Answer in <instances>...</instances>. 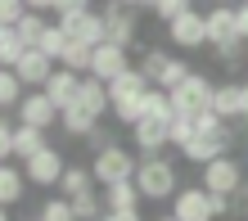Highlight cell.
<instances>
[{"mask_svg": "<svg viewBox=\"0 0 248 221\" xmlns=\"http://www.w3.org/2000/svg\"><path fill=\"white\" fill-rule=\"evenodd\" d=\"M149 77H144L140 68H126V72H118V77L108 81V99H113V117H118L122 126H136L140 122V95L149 91Z\"/></svg>", "mask_w": 248, "mask_h": 221, "instance_id": "obj_1", "label": "cell"}, {"mask_svg": "<svg viewBox=\"0 0 248 221\" xmlns=\"http://www.w3.org/2000/svg\"><path fill=\"white\" fill-rule=\"evenodd\" d=\"M136 185H140V194L149 203H163V199L176 194V167H171L163 154H149V158H140V167H136Z\"/></svg>", "mask_w": 248, "mask_h": 221, "instance_id": "obj_2", "label": "cell"}, {"mask_svg": "<svg viewBox=\"0 0 248 221\" xmlns=\"http://www.w3.org/2000/svg\"><path fill=\"white\" fill-rule=\"evenodd\" d=\"M230 144H235V126H230V122H212V126H199L194 131V140H189L185 144V158H189V163H212V158H221V154H230Z\"/></svg>", "mask_w": 248, "mask_h": 221, "instance_id": "obj_3", "label": "cell"}, {"mask_svg": "<svg viewBox=\"0 0 248 221\" xmlns=\"http://www.w3.org/2000/svg\"><path fill=\"white\" fill-rule=\"evenodd\" d=\"M136 167H140V158L131 154V149H122L118 140H113L108 149H99V154H95L91 176H95L99 185H118V181H136Z\"/></svg>", "mask_w": 248, "mask_h": 221, "instance_id": "obj_4", "label": "cell"}, {"mask_svg": "<svg viewBox=\"0 0 248 221\" xmlns=\"http://www.w3.org/2000/svg\"><path fill=\"white\" fill-rule=\"evenodd\" d=\"M171 95V109L185 113V117H199V113H208L212 109V95H217V86L203 77V72H189V77L176 86V91H167Z\"/></svg>", "mask_w": 248, "mask_h": 221, "instance_id": "obj_5", "label": "cell"}, {"mask_svg": "<svg viewBox=\"0 0 248 221\" xmlns=\"http://www.w3.org/2000/svg\"><path fill=\"white\" fill-rule=\"evenodd\" d=\"M244 181H248V176H244V167H239L230 154L203 163V189H208V194H239Z\"/></svg>", "mask_w": 248, "mask_h": 221, "instance_id": "obj_6", "label": "cell"}, {"mask_svg": "<svg viewBox=\"0 0 248 221\" xmlns=\"http://www.w3.org/2000/svg\"><path fill=\"white\" fill-rule=\"evenodd\" d=\"M99 14H104V32H108V41H118V46L131 50V41H136V32H140V14H136V5H131V0H108Z\"/></svg>", "mask_w": 248, "mask_h": 221, "instance_id": "obj_7", "label": "cell"}, {"mask_svg": "<svg viewBox=\"0 0 248 221\" xmlns=\"http://www.w3.org/2000/svg\"><path fill=\"white\" fill-rule=\"evenodd\" d=\"M59 27L68 32V41H86V46H99V41H108V32H104V14H95V9L59 14Z\"/></svg>", "mask_w": 248, "mask_h": 221, "instance_id": "obj_8", "label": "cell"}, {"mask_svg": "<svg viewBox=\"0 0 248 221\" xmlns=\"http://www.w3.org/2000/svg\"><path fill=\"white\" fill-rule=\"evenodd\" d=\"M167 41H171V46H181V50H199V46H208V18H203L199 9H185L181 18H171V23H167Z\"/></svg>", "mask_w": 248, "mask_h": 221, "instance_id": "obj_9", "label": "cell"}, {"mask_svg": "<svg viewBox=\"0 0 248 221\" xmlns=\"http://www.w3.org/2000/svg\"><path fill=\"white\" fill-rule=\"evenodd\" d=\"M171 122L167 117H140L136 126H131V140H136V154L140 158H149V154H163L167 144H171Z\"/></svg>", "mask_w": 248, "mask_h": 221, "instance_id": "obj_10", "label": "cell"}, {"mask_svg": "<svg viewBox=\"0 0 248 221\" xmlns=\"http://www.w3.org/2000/svg\"><path fill=\"white\" fill-rule=\"evenodd\" d=\"M171 217H181V221H217V212H212V194L203 185H194V189H176L171 194Z\"/></svg>", "mask_w": 248, "mask_h": 221, "instance_id": "obj_11", "label": "cell"}, {"mask_svg": "<svg viewBox=\"0 0 248 221\" xmlns=\"http://www.w3.org/2000/svg\"><path fill=\"white\" fill-rule=\"evenodd\" d=\"M63 158H59V149L54 144H46L41 154H32L23 163V176H27V185H59V176H63Z\"/></svg>", "mask_w": 248, "mask_h": 221, "instance_id": "obj_12", "label": "cell"}, {"mask_svg": "<svg viewBox=\"0 0 248 221\" xmlns=\"http://www.w3.org/2000/svg\"><path fill=\"white\" fill-rule=\"evenodd\" d=\"M54 68H59V63H54L46 50H36V46H27V50H23V59L14 63V72H18L23 86H32V91H41V86L50 81V72H54Z\"/></svg>", "mask_w": 248, "mask_h": 221, "instance_id": "obj_13", "label": "cell"}, {"mask_svg": "<svg viewBox=\"0 0 248 221\" xmlns=\"http://www.w3.org/2000/svg\"><path fill=\"white\" fill-rule=\"evenodd\" d=\"M131 68V59H126V46H118V41H99L95 54H91V72L99 81H113L118 72Z\"/></svg>", "mask_w": 248, "mask_h": 221, "instance_id": "obj_14", "label": "cell"}, {"mask_svg": "<svg viewBox=\"0 0 248 221\" xmlns=\"http://www.w3.org/2000/svg\"><path fill=\"white\" fill-rule=\"evenodd\" d=\"M18 117H23L27 126H41V131H46V126L59 122V104H54L46 91H27L23 104H18Z\"/></svg>", "mask_w": 248, "mask_h": 221, "instance_id": "obj_15", "label": "cell"}, {"mask_svg": "<svg viewBox=\"0 0 248 221\" xmlns=\"http://www.w3.org/2000/svg\"><path fill=\"white\" fill-rule=\"evenodd\" d=\"M208 46H226V41H244L239 36V18H235V5H212L208 14Z\"/></svg>", "mask_w": 248, "mask_h": 221, "instance_id": "obj_16", "label": "cell"}, {"mask_svg": "<svg viewBox=\"0 0 248 221\" xmlns=\"http://www.w3.org/2000/svg\"><path fill=\"white\" fill-rule=\"evenodd\" d=\"M41 91H46L59 109H68L72 99H77V91H81V72H72V68H63V63H59V68L50 72V81L41 86Z\"/></svg>", "mask_w": 248, "mask_h": 221, "instance_id": "obj_17", "label": "cell"}, {"mask_svg": "<svg viewBox=\"0 0 248 221\" xmlns=\"http://www.w3.org/2000/svg\"><path fill=\"white\" fill-rule=\"evenodd\" d=\"M72 104H81L86 113L104 117V113L113 109V99H108V81H99L95 72H86V77H81V91H77V99H72Z\"/></svg>", "mask_w": 248, "mask_h": 221, "instance_id": "obj_18", "label": "cell"}, {"mask_svg": "<svg viewBox=\"0 0 248 221\" xmlns=\"http://www.w3.org/2000/svg\"><path fill=\"white\" fill-rule=\"evenodd\" d=\"M212 113L221 117V122H244V86H239V81L217 86V95H212Z\"/></svg>", "mask_w": 248, "mask_h": 221, "instance_id": "obj_19", "label": "cell"}, {"mask_svg": "<svg viewBox=\"0 0 248 221\" xmlns=\"http://www.w3.org/2000/svg\"><path fill=\"white\" fill-rule=\"evenodd\" d=\"M140 185L136 181H118V185H104V208H113V212H136L140 208Z\"/></svg>", "mask_w": 248, "mask_h": 221, "instance_id": "obj_20", "label": "cell"}, {"mask_svg": "<svg viewBox=\"0 0 248 221\" xmlns=\"http://www.w3.org/2000/svg\"><path fill=\"white\" fill-rule=\"evenodd\" d=\"M95 122H99V117H95V113H86L81 104L59 109V126L68 131V136H77V140H86V136H91V131H95Z\"/></svg>", "mask_w": 248, "mask_h": 221, "instance_id": "obj_21", "label": "cell"}, {"mask_svg": "<svg viewBox=\"0 0 248 221\" xmlns=\"http://www.w3.org/2000/svg\"><path fill=\"white\" fill-rule=\"evenodd\" d=\"M41 149H46V131H41V126H27V122L14 126V158L27 163V158L41 154Z\"/></svg>", "mask_w": 248, "mask_h": 221, "instance_id": "obj_22", "label": "cell"}, {"mask_svg": "<svg viewBox=\"0 0 248 221\" xmlns=\"http://www.w3.org/2000/svg\"><path fill=\"white\" fill-rule=\"evenodd\" d=\"M140 117H176V109H171V95L163 91V86H149V91L140 95Z\"/></svg>", "mask_w": 248, "mask_h": 221, "instance_id": "obj_23", "label": "cell"}, {"mask_svg": "<svg viewBox=\"0 0 248 221\" xmlns=\"http://www.w3.org/2000/svg\"><path fill=\"white\" fill-rule=\"evenodd\" d=\"M23 189H27V176L14 167V163H0V203H18L23 199Z\"/></svg>", "mask_w": 248, "mask_h": 221, "instance_id": "obj_24", "label": "cell"}, {"mask_svg": "<svg viewBox=\"0 0 248 221\" xmlns=\"http://www.w3.org/2000/svg\"><path fill=\"white\" fill-rule=\"evenodd\" d=\"M86 189H95V176L86 172V167H63L59 194H63V199H77V194H86Z\"/></svg>", "mask_w": 248, "mask_h": 221, "instance_id": "obj_25", "label": "cell"}, {"mask_svg": "<svg viewBox=\"0 0 248 221\" xmlns=\"http://www.w3.org/2000/svg\"><path fill=\"white\" fill-rule=\"evenodd\" d=\"M23 104V77L14 68H0V109H18Z\"/></svg>", "mask_w": 248, "mask_h": 221, "instance_id": "obj_26", "label": "cell"}, {"mask_svg": "<svg viewBox=\"0 0 248 221\" xmlns=\"http://www.w3.org/2000/svg\"><path fill=\"white\" fill-rule=\"evenodd\" d=\"M91 54H95V46H86V41H68L59 63L72 68V72H91Z\"/></svg>", "mask_w": 248, "mask_h": 221, "instance_id": "obj_27", "label": "cell"}, {"mask_svg": "<svg viewBox=\"0 0 248 221\" xmlns=\"http://www.w3.org/2000/svg\"><path fill=\"white\" fill-rule=\"evenodd\" d=\"M72 217H77V221H99V217H104V199H99L95 189L77 194V199H72Z\"/></svg>", "mask_w": 248, "mask_h": 221, "instance_id": "obj_28", "label": "cell"}, {"mask_svg": "<svg viewBox=\"0 0 248 221\" xmlns=\"http://www.w3.org/2000/svg\"><path fill=\"white\" fill-rule=\"evenodd\" d=\"M46 27H50V23H46V18H41V14H36V9H27V14H23V18H18V23H14V32H18V36H23V46H36V41H41V32H46Z\"/></svg>", "mask_w": 248, "mask_h": 221, "instance_id": "obj_29", "label": "cell"}, {"mask_svg": "<svg viewBox=\"0 0 248 221\" xmlns=\"http://www.w3.org/2000/svg\"><path fill=\"white\" fill-rule=\"evenodd\" d=\"M63 46H68V32H63L59 23H54V27H46V32H41V41H36V50H46L54 63L63 59Z\"/></svg>", "mask_w": 248, "mask_h": 221, "instance_id": "obj_30", "label": "cell"}, {"mask_svg": "<svg viewBox=\"0 0 248 221\" xmlns=\"http://www.w3.org/2000/svg\"><path fill=\"white\" fill-rule=\"evenodd\" d=\"M185 77H189V63H185V59H167V68L158 72V81H154V86H163V91H176Z\"/></svg>", "mask_w": 248, "mask_h": 221, "instance_id": "obj_31", "label": "cell"}, {"mask_svg": "<svg viewBox=\"0 0 248 221\" xmlns=\"http://www.w3.org/2000/svg\"><path fill=\"white\" fill-rule=\"evenodd\" d=\"M171 144H176V149H185V144L189 140H194V131H199V122H194V117H185V113H176V117H171Z\"/></svg>", "mask_w": 248, "mask_h": 221, "instance_id": "obj_32", "label": "cell"}, {"mask_svg": "<svg viewBox=\"0 0 248 221\" xmlns=\"http://www.w3.org/2000/svg\"><path fill=\"white\" fill-rule=\"evenodd\" d=\"M23 50H27V46H23V36L9 27V32H5V41H0V68H14V63L23 59Z\"/></svg>", "mask_w": 248, "mask_h": 221, "instance_id": "obj_33", "label": "cell"}, {"mask_svg": "<svg viewBox=\"0 0 248 221\" xmlns=\"http://www.w3.org/2000/svg\"><path fill=\"white\" fill-rule=\"evenodd\" d=\"M41 217L46 221H77L72 217V199H50L46 208H41Z\"/></svg>", "mask_w": 248, "mask_h": 221, "instance_id": "obj_34", "label": "cell"}, {"mask_svg": "<svg viewBox=\"0 0 248 221\" xmlns=\"http://www.w3.org/2000/svg\"><path fill=\"white\" fill-rule=\"evenodd\" d=\"M167 50H149V54H144V63H140V72H144V77H149V81H158V72H163L167 68Z\"/></svg>", "mask_w": 248, "mask_h": 221, "instance_id": "obj_35", "label": "cell"}, {"mask_svg": "<svg viewBox=\"0 0 248 221\" xmlns=\"http://www.w3.org/2000/svg\"><path fill=\"white\" fill-rule=\"evenodd\" d=\"M217 50V59H221L226 68H239L244 63V41H226V46H212Z\"/></svg>", "mask_w": 248, "mask_h": 221, "instance_id": "obj_36", "label": "cell"}, {"mask_svg": "<svg viewBox=\"0 0 248 221\" xmlns=\"http://www.w3.org/2000/svg\"><path fill=\"white\" fill-rule=\"evenodd\" d=\"M185 9H194V5H189V0H158V5H154V14H158V18H163V23L181 18Z\"/></svg>", "mask_w": 248, "mask_h": 221, "instance_id": "obj_37", "label": "cell"}, {"mask_svg": "<svg viewBox=\"0 0 248 221\" xmlns=\"http://www.w3.org/2000/svg\"><path fill=\"white\" fill-rule=\"evenodd\" d=\"M23 14H27V0H0V23L5 27H14Z\"/></svg>", "mask_w": 248, "mask_h": 221, "instance_id": "obj_38", "label": "cell"}, {"mask_svg": "<svg viewBox=\"0 0 248 221\" xmlns=\"http://www.w3.org/2000/svg\"><path fill=\"white\" fill-rule=\"evenodd\" d=\"M9 158H14V126L0 117V163H9Z\"/></svg>", "mask_w": 248, "mask_h": 221, "instance_id": "obj_39", "label": "cell"}, {"mask_svg": "<svg viewBox=\"0 0 248 221\" xmlns=\"http://www.w3.org/2000/svg\"><path fill=\"white\" fill-rule=\"evenodd\" d=\"M86 144H91V149L99 154V149H108V144H113V136H108V131H104V126L95 122V131H91V136H86Z\"/></svg>", "mask_w": 248, "mask_h": 221, "instance_id": "obj_40", "label": "cell"}, {"mask_svg": "<svg viewBox=\"0 0 248 221\" xmlns=\"http://www.w3.org/2000/svg\"><path fill=\"white\" fill-rule=\"evenodd\" d=\"M235 18H239V36L248 41V0H239V5H235Z\"/></svg>", "mask_w": 248, "mask_h": 221, "instance_id": "obj_41", "label": "cell"}, {"mask_svg": "<svg viewBox=\"0 0 248 221\" xmlns=\"http://www.w3.org/2000/svg\"><path fill=\"white\" fill-rule=\"evenodd\" d=\"M99 221H140V208L136 212H113V208H104V217Z\"/></svg>", "mask_w": 248, "mask_h": 221, "instance_id": "obj_42", "label": "cell"}, {"mask_svg": "<svg viewBox=\"0 0 248 221\" xmlns=\"http://www.w3.org/2000/svg\"><path fill=\"white\" fill-rule=\"evenodd\" d=\"M54 9H59V14H72V9H91V5H86V0H59Z\"/></svg>", "mask_w": 248, "mask_h": 221, "instance_id": "obj_43", "label": "cell"}, {"mask_svg": "<svg viewBox=\"0 0 248 221\" xmlns=\"http://www.w3.org/2000/svg\"><path fill=\"white\" fill-rule=\"evenodd\" d=\"M59 0H27V9H36V14H46V9H54Z\"/></svg>", "mask_w": 248, "mask_h": 221, "instance_id": "obj_44", "label": "cell"}, {"mask_svg": "<svg viewBox=\"0 0 248 221\" xmlns=\"http://www.w3.org/2000/svg\"><path fill=\"white\" fill-rule=\"evenodd\" d=\"M244 122H248V86H244Z\"/></svg>", "mask_w": 248, "mask_h": 221, "instance_id": "obj_45", "label": "cell"}, {"mask_svg": "<svg viewBox=\"0 0 248 221\" xmlns=\"http://www.w3.org/2000/svg\"><path fill=\"white\" fill-rule=\"evenodd\" d=\"M154 5H158V0H140V9H154Z\"/></svg>", "mask_w": 248, "mask_h": 221, "instance_id": "obj_46", "label": "cell"}, {"mask_svg": "<svg viewBox=\"0 0 248 221\" xmlns=\"http://www.w3.org/2000/svg\"><path fill=\"white\" fill-rule=\"evenodd\" d=\"M244 212H248V181H244Z\"/></svg>", "mask_w": 248, "mask_h": 221, "instance_id": "obj_47", "label": "cell"}, {"mask_svg": "<svg viewBox=\"0 0 248 221\" xmlns=\"http://www.w3.org/2000/svg\"><path fill=\"white\" fill-rule=\"evenodd\" d=\"M0 221H9V212H5V203H0Z\"/></svg>", "mask_w": 248, "mask_h": 221, "instance_id": "obj_48", "label": "cell"}, {"mask_svg": "<svg viewBox=\"0 0 248 221\" xmlns=\"http://www.w3.org/2000/svg\"><path fill=\"white\" fill-rule=\"evenodd\" d=\"M5 32H9V27H5V23H0V41H5Z\"/></svg>", "mask_w": 248, "mask_h": 221, "instance_id": "obj_49", "label": "cell"}, {"mask_svg": "<svg viewBox=\"0 0 248 221\" xmlns=\"http://www.w3.org/2000/svg\"><path fill=\"white\" fill-rule=\"evenodd\" d=\"M158 221H181V217H158Z\"/></svg>", "mask_w": 248, "mask_h": 221, "instance_id": "obj_50", "label": "cell"}, {"mask_svg": "<svg viewBox=\"0 0 248 221\" xmlns=\"http://www.w3.org/2000/svg\"><path fill=\"white\" fill-rule=\"evenodd\" d=\"M217 5H235V0H217Z\"/></svg>", "mask_w": 248, "mask_h": 221, "instance_id": "obj_51", "label": "cell"}, {"mask_svg": "<svg viewBox=\"0 0 248 221\" xmlns=\"http://www.w3.org/2000/svg\"><path fill=\"white\" fill-rule=\"evenodd\" d=\"M131 5H136V9H140V0H131Z\"/></svg>", "mask_w": 248, "mask_h": 221, "instance_id": "obj_52", "label": "cell"}, {"mask_svg": "<svg viewBox=\"0 0 248 221\" xmlns=\"http://www.w3.org/2000/svg\"><path fill=\"white\" fill-rule=\"evenodd\" d=\"M244 144H248V131H244Z\"/></svg>", "mask_w": 248, "mask_h": 221, "instance_id": "obj_53", "label": "cell"}, {"mask_svg": "<svg viewBox=\"0 0 248 221\" xmlns=\"http://www.w3.org/2000/svg\"><path fill=\"white\" fill-rule=\"evenodd\" d=\"M32 221H46V217H32Z\"/></svg>", "mask_w": 248, "mask_h": 221, "instance_id": "obj_54", "label": "cell"}]
</instances>
